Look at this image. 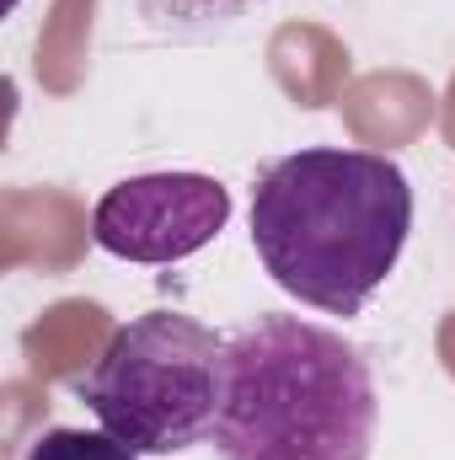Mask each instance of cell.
Returning <instances> with one entry per match:
<instances>
[{"mask_svg":"<svg viewBox=\"0 0 455 460\" xmlns=\"http://www.w3.org/2000/svg\"><path fill=\"white\" fill-rule=\"evenodd\" d=\"M413 230V182L391 155L311 145L263 166L252 246L268 279L327 316H359Z\"/></svg>","mask_w":455,"mask_h":460,"instance_id":"1","label":"cell"},{"mask_svg":"<svg viewBox=\"0 0 455 460\" xmlns=\"http://www.w3.org/2000/svg\"><path fill=\"white\" fill-rule=\"evenodd\" d=\"M375 369L333 327L257 316L226 348L215 418L220 460H370Z\"/></svg>","mask_w":455,"mask_h":460,"instance_id":"2","label":"cell"},{"mask_svg":"<svg viewBox=\"0 0 455 460\" xmlns=\"http://www.w3.org/2000/svg\"><path fill=\"white\" fill-rule=\"evenodd\" d=\"M226 348L230 338L183 311H145L108 338L97 364L76 380V396L129 450L183 456L215 439Z\"/></svg>","mask_w":455,"mask_h":460,"instance_id":"3","label":"cell"},{"mask_svg":"<svg viewBox=\"0 0 455 460\" xmlns=\"http://www.w3.org/2000/svg\"><path fill=\"white\" fill-rule=\"evenodd\" d=\"M230 220V188L204 172H145L113 182L92 209V241L123 262H183Z\"/></svg>","mask_w":455,"mask_h":460,"instance_id":"4","label":"cell"},{"mask_svg":"<svg viewBox=\"0 0 455 460\" xmlns=\"http://www.w3.org/2000/svg\"><path fill=\"white\" fill-rule=\"evenodd\" d=\"M257 5H268V0H134L145 27H156L161 38H177V43L220 38L230 27H241Z\"/></svg>","mask_w":455,"mask_h":460,"instance_id":"5","label":"cell"},{"mask_svg":"<svg viewBox=\"0 0 455 460\" xmlns=\"http://www.w3.org/2000/svg\"><path fill=\"white\" fill-rule=\"evenodd\" d=\"M27 460H139V450H129L108 429H49Z\"/></svg>","mask_w":455,"mask_h":460,"instance_id":"6","label":"cell"}]
</instances>
